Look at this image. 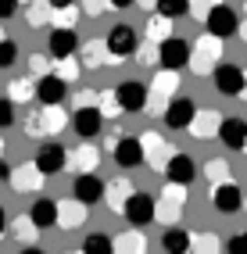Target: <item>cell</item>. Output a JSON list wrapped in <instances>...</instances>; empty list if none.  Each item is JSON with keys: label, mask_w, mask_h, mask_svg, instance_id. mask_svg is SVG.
<instances>
[{"label": "cell", "mask_w": 247, "mask_h": 254, "mask_svg": "<svg viewBox=\"0 0 247 254\" xmlns=\"http://www.w3.org/2000/svg\"><path fill=\"white\" fill-rule=\"evenodd\" d=\"M72 122V115L61 104H40L36 111L25 115V136H58Z\"/></svg>", "instance_id": "cell-1"}, {"label": "cell", "mask_w": 247, "mask_h": 254, "mask_svg": "<svg viewBox=\"0 0 247 254\" xmlns=\"http://www.w3.org/2000/svg\"><path fill=\"white\" fill-rule=\"evenodd\" d=\"M219 61H222V40L204 32V36H197V43L190 47V64L186 68H193V75H211Z\"/></svg>", "instance_id": "cell-2"}, {"label": "cell", "mask_w": 247, "mask_h": 254, "mask_svg": "<svg viewBox=\"0 0 247 254\" xmlns=\"http://www.w3.org/2000/svg\"><path fill=\"white\" fill-rule=\"evenodd\" d=\"M183 208H186V186H183V183H165V186H161V193H158L154 222L176 226L179 218H183Z\"/></svg>", "instance_id": "cell-3"}, {"label": "cell", "mask_w": 247, "mask_h": 254, "mask_svg": "<svg viewBox=\"0 0 247 254\" xmlns=\"http://www.w3.org/2000/svg\"><path fill=\"white\" fill-rule=\"evenodd\" d=\"M176 93H179V72H172V68L154 72V82L147 86V108H143V111L161 115L165 108H169V100H172Z\"/></svg>", "instance_id": "cell-4"}, {"label": "cell", "mask_w": 247, "mask_h": 254, "mask_svg": "<svg viewBox=\"0 0 247 254\" xmlns=\"http://www.w3.org/2000/svg\"><path fill=\"white\" fill-rule=\"evenodd\" d=\"M104 43H108L111 61H129V58H136L140 36H136V29H133V25H125V22H122V25H111V29H108Z\"/></svg>", "instance_id": "cell-5"}, {"label": "cell", "mask_w": 247, "mask_h": 254, "mask_svg": "<svg viewBox=\"0 0 247 254\" xmlns=\"http://www.w3.org/2000/svg\"><path fill=\"white\" fill-rule=\"evenodd\" d=\"M104 122H108V118L101 115V108L86 104V108H75L72 111V122L68 126H72V132H75L79 140H97L104 132Z\"/></svg>", "instance_id": "cell-6"}, {"label": "cell", "mask_w": 247, "mask_h": 254, "mask_svg": "<svg viewBox=\"0 0 247 254\" xmlns=\"http://www.w3.org/2000/svg\"><path fill=\"white\" fill-rule=\"evenodd\" d=\"M140 147H143V165L165 176V165H169V158L176 154L172 143L165 140L161 132H143V136H140Z\"/></svg>", "instance_id": "cell-7"}, {"label": "cell", "mask_w": 247, "mask_h": 254, "mask_svg": "<svg viewBox=\"0 0 247 254\" xmlns=\"http://www.w3.org/2000/svg\"><path fill=\"white\" fill-rule=\"evenodd\" d=\"M190 40H183V36H169L165 43H158V68H172V72H179V68H186L190 64Z\"/></svg>", "instance_id": "cell-8"}, {"label": "cell", "mask_w": 247, "mask_h": 254, "mask_svg": "<svg viewBox=\"0 0 247 254\" xmlns=\"http://www.w3.org/2000/svg\"><path fill=\"white\" fill-rule=\"evenodd\" d=\"M154 208H158V197L151 193H143V190H133V197L125 200V208H122V218L129 226H151L154 222Z\"/></svg>", "instance_id": "cell-9"}, {"label": "cell", "mask_w": 247, "mask_h": 254, "mask_svg": "<svg viewBox=\"0 0 247 254\" xmlns=\"http://www.w3.org/2000/svg\"><path fill=\"white\" fill-rule=\"evenodd\" d=\"M204 29L211 32V36H219V40H229V36H237V29H240V11L237 7H229L226 0L219 7H211V14L204 18Z\"/></svg>", "instance_id": "cell-10"}, {"label": "cell", "mask_w": 247, "mask_h": 254, "mask_svg": "<svg viewBox=\"0 0 247 254\" xmlns=\"http://www.w3.org/2000/svg\"><path fill=\"white\" fill-rule=\"evenodd\" d=\"M32 161L40 165L43 176H58V172H64V168H68V147L58 143V140L51 136V140L40 143V150H36V158H32Z\"/></svg>", "instance_id": "cell-11"}, {"label": "cell", "mask_w": 247, "mask_h": 254, "mask_svg": "<svg viewBox=\"0 0 247 254\" xmlns=\"http://www.w3.org/2000/svg\"><path fill=\"white\" fill-rule=\"evenodd\" d=\"M211 208L219 215H237L244 208V193H240V183L237 179H226L211 186Z\"/></svg>", "instance_id": "cell-12"}, {"label": "cell", "mask_w": 247, "mask_h": 254, "mask_svg": "<svg viewBox=\"0 0 247 254\" xmlns=\"http://www.w3.org/2000/svg\"><path fill=\"white\" fill-rule=\"evenodd\" d=\"M211 82L222 97H240L244 90V64H233V61H219L215 72H211Z\"/></svg>", "instance_id": "cell-13"}, {"label": "cell", "mask_w": 247, "mask_h": 254, "mask_svg": "<svg viewBox=\"0 0 247 254\" xmlns=\"http://www.w3.org/2000/svg\"><path fill=\"white\" fill-rule=\"evenodd\" d=\"M79 47H82V40H79V32H75V29H64V25H51V40H47V54H51L54 61L79 54Z\"/></svg>", "instance_id": "cell-14"}, {"label": "cell", "mask_w": 247, "mask_h": 254, "mask_svg": "<svg viewBox=\"0 0 247 254\" xmlns=\"http://www.w3.org/2000/svg\"><path fill=\"white\" fill-rule=\"evenodd\" d=\"M43 172H40V165L36 161H25V165H18V168H11V179H7V186L14 193H36V190H43Z\"/></svg>", "instance_id": "cell-15"}, {"label": "cell", "mask_w": 247, "mask_h": 254, "mask_svg": "<svg viewBox=\"0 0 247 254\" xmlns=\"http://www.w3.org/2000/svg\"><path fill=\"white\" fill-rule=\"evenodd\" d=\"M193 115H197V104L190 97H172L169 100V108L161 111V122L169 126V129H190V122H193Z\"/></svg>", "instance_id": "cell-16"}, {"label": "cell", "mask_w": 247, "mask_h": 254, "mask_svg": "<svg viewBox=\"0 0 247 254\" xmlns=\"http://www.w3.org/2000/svg\"><path fill=\"white\" fill-rule=\"evenodd\" d=\"M115 97H119V104H122L125 115H136V111L147 108V86H143L140 79H125V82H119V86H115Z\"/></svg>", "instance_id": "cell-17"}, {"label": "cell", "mask_w": 247, "mask_h": 254, "mask_svg": "<svg viewBox=\"0 0 247 254\" xmlns=\"http://www.w3.org/2000/svg\"><path fill=\"white\" fill-rule=\"evenodd\" d=\"M111 161L119 165V168H136V165H143V147H140V136H119V143H115L111 150Z\"/></svg>", "instance_id": "cell-18"}, {"label": "cell", "mask_w": 247, "mask_h": 254, "mask_svg": "<svg viewBox=\"0 0 247 254\" xmlns=\"http://www.w3.org/2000/svg\"><path fill=\"white\" fill-rule=\"evenodd\" d=\"M219 126H222V115L215 108H197L193 122H190V136L193 140H219Z\"/></svg>", "instance_id": "cell-19"}, {"label": "cell", "mask_w": 247, "mask_h": 254, "mask_svg": "<svg viewBox=\"0 0 247 254\" xmlns=\"http://www.w3.org/2000/svg\"><path fill=\"white\" fill-rule=\"evenodd\" d=\"M104 179L97 172H79L75 183H72V197H79L82 204H97V200H104Z\"/></svg>", "instance_id": "cell-20"}, {"label": "cell", "mask_w": 247, "mask_h": 254, "mask_svg": "<svg viewBox=\"0 0 247 254\" xmlns=\"http://www.w3.org/2000/svg\"><path fill=\"white\" fill-rule=\"evenodd\" d=\"M90 211V204H82L79 197H68V200H58V229H64V233H72V229H79L82 222H86V215Z\"/></svg>", "instance_id": "cell-21"}, {"label": "cell", "mask_w": 247, "mask_h": 254, "mask_svg": "<svg viewBox=\"0 0 247 254\" xmlns=\"http://www.w3.org/2000/svg\"><path fill=\"white\" fill-rule=\"evenodd\" d=\"M101 165V147H93V140H79L75 150H68V168L79 176V172H97Z\"/></svg>", "instance_id": "cell-22"}, {"label": "cell", "mask_w": 247, "mask_h": 254, "mask_svg": "<svg viewBox=\"0 0 247 254\" xmlns=\"http://www.w3.org/2000/svg\"><path fill=\"white\" fill-rule=\"evenodd\" d=\"M68 97V82H64L58 72H47L36 79V100L40 104H61Z\"/></svg>", "instance_id": "cell-23"}, {"label": "cell", "mask_w": 247, "mask_h": 254, "mask_svg": "<svg viewBox=\"0 0 247 254\" xmlns=\"http://www.w3.org/2000/svg\"><path fill=\"white\" fill-rule=\"evenodd\" d=\"M165 179L190 186V183L197 179V161H193L190 154H183V150H176V154L169 158V165H165Z\"/></svg>", "instance_id": "cell-24"}, {"label": "cell", "mask_w": 247, "mask_h": 254, "mask_svg": "<svg viewBox=\"0 0 247 254\" xmlns=\"http://www.w3.org/2000/svg\"><path fill=\"white\" fill-rule=\"evenodd\" d=\"M219 140H222L229 150H244V147H247V118H240V115L222 118V126H219Z\"/></svg>", "instance_id": "cell-25"}, {"label": "cell", "mask_w": 247, "mask_h": 254, "mask_svg": "<svg viewBox=\"0 0 247 254\" xmlns=\"http://www.w3.org/2000/svg\"><path fill=\"white\" fill-rule=\"evenodd\" d=\"M79 61H82V68H86V72H93V68H104V64H111L108 43H104V40H82V47H79Z\"/></svg>", "instance_id": "cell-26"}, {"label": "cell", "mask_w": 247, "mask_h": 254, "mask_svg": "<svg viewBox=\"0 0 247 254\" xmlns=\"http://www.w3.org/2000/svg\"><path fill=\"white\" fill-rule=\"evenodd\" d=\"M111 244H115V254H143L147 251V240H143L140 226H129L125 233H115Z\"/></svg>", "instance_id": "cell-27"}, {"label": "cell", "mask_w": 247, "mask_h": 254, "mask_svg": "<svg viewBox=\"0 0 247 254\" xmlns=\"http://www.w3.org/2000/svg\"><path fill=\"white\" fill-rule=\"evenodd\" d=\"M133 190H136V186L129 183V179H111V183L104 186V204H108L111 211L122 215V208H125V200L133 197Z\"/></svg>", "instance_id": "cell-28"}, {"label": "cell", "mask_w": 247, "mask_h": 254, "mask_svg": "<svg viewBox=\"0 0 247 254\" xmlns=\"http://www.w3.org/2000/svg\"><path fill=\"white\" fill-rule=\"evenodd\" d=\"M190 240H193V233H186L183 226H165L161 251H165V254H186V251H190Z\"/></svg>", "instance_id": "cell-29"}, {"label": "cell", "mask_w": 247, "mask_h": 254, "mask_svg": "<svg viewBox=\"0 0 247 254\" xmlns=\"http://www.w3.org/2000/svg\"><path fill=\"white\" fill-rule=\"evenodd\" d=\"M29 218L36 222L40 229H51L58 226V200L51 197H40V200H32V208H29Z\"/></svg>", "instance_id": "cell-30"}, {"label": "cell", "mask_w": 247, "mask_h": 254, "mask_svg": "<svg viewBox=\"0 0 247 254\" xmlns=\"http://www.w3.org/2000/svg\"><path fill=\"white\" fill-rule=\"evenodd\" d=\"M7 229H11V236H14V244H22V247H29V244L40 240V226L29 218V211H25V215H14V222H11Z\"/></svg>", "instance_id": "cell-31"}, {"label": "cell", "mask_w": 247, "mask_h": 254, "mask_svg": "<svg viewBox=\"0 0 247 254\" xmlns=\"http://www.w3.org/2000/svg\"><path fill=\"white\" fill-rule=\"evenodd\" d=\"M169 36H176L172 32V18H165V14H151L147 18V25H143V40H151V43H165Z\"/></svg>", "instance_id": "cell-32"}, {"label": "cell", "mask_w": 247, "mask_h": 254, "mask_svg": "<svg viewBox=\"0 0 247 254\" xmlns=\"http://www.w3.org/2000/svg\"><path fill=\"white\" fill-rule=\"evenodd\" d=\"M25 18H29V25H32V29H43V25H51V18H54V7L47 4V0H29Z\"/></svg>", "instance_id": "cell-33"}, {"label": "cell", "mask_w": 247, "mask_h": 254, "mask_svg": "<svg viewBox=\"0 0 247 254\" xmlns=\"http://www.w3.org/2000/svg\"><path fill=\"white\" fill-rule=\"evenodd\" d=\"M190 251L193 254H219V251H226V244L219 240V233H193Z\"/></svg>", "instance_id": "cell-34"}, {"label": "cell", "mask_w": 247, "mask_h": 254, "mask_svg": "<svg viewBox=\"0 0 247 254\" xmlns=\"http://www.w3.org/2000/svg\"><path fill=\"white\" fill-rule=\"evenodd\" d=\"M7 97L14 104H29V100H36V82L32 79H11L7 82Z\"/></svg>", "instance_id": "cell-35"}, {"label": "cell", "mask_w": 247, "mask_h": 254, "mask_svg": "<svg viewBox=\"0 0 247 254\" xmlns=\"http://www.w3.org/2000/svg\"><path fill=\"white\" fill-rule=\"evenodd\" d=\"M82 254H115V244L108 233H90L82 240Z\"/></svg>", "instance_id": "cell-36"}, {"label": "cell", "mask_w": 247, "mask_h": 254, "mask_svg": "<svg viewBox=\"0 0 247 254\" xmlns=\"http://www.w3.org/2000/svg\"><path fill=\"white\" fill-rule=\"evenodd\" d=\"M54 72L64 79V82H75L82 72H86V68H82V61H79V54H72V58H61V61H54Z\"/></svg>", "instance_id": "cell-37"}, {"label": "cell", "mask_w": 247, "mask_h": 254, "mask_svg": "<svg viewBox=\"0 0 247 254\" xmlns=\"http://www.w3.org/2000/svg\"><path fill=\"white\" fill-rule=\"evenodd\" d=\"M154 11L176 22V18H183V14H190V0H154Z\"/></svg>", "instance_id": "cell-38"}, {"label": "cell", "mask_w": 247, "mask_h": 254, "mask_svg": "<svg viewBox=\"0 0 247 254\" xmlns=\"http://www.w3.org/2000/svg\"><path fill=\"white\" fill-rule=\"evenodd\" d=\"M97 108H101L104 118H119V115H125L122 104H119V97H115V90H97Z\"/></svg>", "instance_id": "cell-39"}, {"label": "cell", "mask_w": 247, "mask_h": 254, "mask_svg": "<svg viewBox=\"0 0 247 254\" xmlns=\"http://www.w3.org/2000/svg\"><path fill=\"white\" fill-rule=\"evenodd\" d=\"M204 179L215 186V183H226V179H233V172H229V161L226 158H211L204 165Z\"/></svg>", "instance_id": "cell-40"}, {"label": "cell", "mask_w": 247, "mask_h": 254, "mask_svg": "<svg viewBox=\"0 0 247 254\" xmlns=\"http://www.w3.org/2000/svg\"><path fill=\"white\" fill-rule=\"evenodd\" d=\"M29 72L32 75H47V72H54V58L51 54H29Z\"/></svg>", "instance_id": "cell-41"}, {"label": "cell", "mask_w": 247, "mask_h": 254, "mask_svg": "<svg viewBox=\"0 0 247 254\" xmlns=\"http://www.w3.org/2000/svg\"><path fill=\"white\" fill-rule=\"evenodd\" d=\"M136 61L143 64V68H154V64H158V43L143 40V43L136 47Z\"/></svg>", "instance_id": "cell-42"}, {"label": "cell", "mask_w": 247, "mask_h": 254, "mask_svg": "<svg viewBox=\"0 0 247 254\" xmlns=\"http://www.w3.org/2000/svg\"><path fill=\"white\" fill-rule=\"evenodd\" d=\"M79 11H82V18H101V14L111 11L108 0H79Z\"/></svg>", "instance_id": "cell-43"}, {"label": "cell", "mask_w": 247, "mask_h": 254, "mask_svg": "<svg viewBox=\"0 0 247 254\" xmlns=\"http://www.w3.org/2000/svg\"><path fill=\"white\" fill-rule=\"evenodd\" d=\"M18 61V43H14L11 36L0 40V68H11V64Z\"/></svg>", "instance_id": "cell-44"}, {"label": "cell", "mask_w": 247, "mask_h": 254, "mask_svg": "<svg viewBox=\"0 0 247 254\" xmlns=\"http://www.w3.org/2000/svg\"><path fill=\"white\" fill-rule=\"evenodd\" d=\"M222 4V0H190V14H193V18H208V14H211V7H219Z\"/></svg>", "instance_id": "cell-45"}, {"label": "cell", "mask_w": 247, "mask_h": 254, "mask_svg": "<svg viewBox=\"0 0 247 254\" xmlns=\"http://www.w3.org/2000/svg\"><path fill=\"white\" fill-rule=\"evenodd\" d=\"M11 126H14V100L0 97V129H11Z\"/></svg>", "instance_id": "cell-46"}, {"label": "cell", "mask_w": 247, "mask_h": 254, "mask_svg": "<svg viewBox=\"0 0 247 254\" xmlns=\"http://www.w3.org/2000/svg\"><path fill=\"white\" fill-rule=\"evenodd\" d=\"M226 251L229 254H247V233H233L226 240Z\"/></svg>", "instance_id": "cell-47"}, {"label": "cell", "mask_w": 247, "mask_h": 254, "mask_svg": "<svg viewBox=\"0 0 247 254\" xmlns=\"http://www.w3.org/2000/svg\"><path fill=\"white\" fill-rule=\"evenodd\" d=\"M18 7H22V0H0V22L14 18V14H18Z\"/></svg>", "instance_id": "cell-48"}, {"label": "cell", "mask_w": 247, "mask_h": 254, "mask_svg": "<svg viewBox=\"0 0 247 254\" xmlns=\"http://www.w3.org/2000/svg\"><path fill=\"white\" fill-rule=\"evenodd\" d=\"M72 100H75V108H86V104H97V90H79V93H75Z\"/></svg>", "instance_id": "cell-49"}, {"label": "cell", "mask_w": 247, "mask_h": 254, "mask_svg": "<svg viewBox=\"0 0 247 254\" xmlns=\"http://www.w3.org/2000/svg\"><path fill=\"white\" fill-rule=\"evenodd\" d=\"M108 4H111L115 11H129V7H136V0H108Z\"/></svg>", "instance_id": "cell-50"}, {"label": "cell", "mask_w": 247, "mask_h": 254, "mask_svg": "<svg viewBox=\"0 0 247 254\" xmlns=\"http://www.w3.org/2000/svg\"><path fill=\"white\" fill-rule=\"evenodd\" d=\"M47 4H51L54 11H64V7H75L79 0H47Z\"/></svg>", "instance_id": "cell-51"}, {"label": "cell", "mask_w": 247, "mask_h": 254, "mask_svg": "<svg viewBox=\"0 0 247 254\" xmlns=\"http://www.w3.org/2000/svg\"><path fill=\"white\" fill-rule=\"evenodd\" d=\"M7 179H11V168H7L4 158H0V186H7Z\"/></svg>", "instance_id": "cell-52"}, {"label": "cell", "mask_w": 247, "mask_h": 254, "mask_svg": "<svg viewBox=\"0 0 247 254\" xmlns=\"http://www.w3.org/2000/svg\"><path fill=\"white\" fill-rule=\"evenodd\" d=\"M237 36L247 43V14H240V29H237Z\"/></svg>", "instance_id": "cell-53"}, {"label": "cell", "mask_w": 247, "mask_h": 254, "mask_svg": "<svg viewBox=\"0 0 247 254\" xmlns=\"http://www.w3.org/2000/svg\"><path fill=\"white\" fill-rule=\"evenodd\" d=\"M7 226H11V222H7V211H4V204H0V236L7 233Z\"/></svg>", "instance_id": "cell-54"}, {"label": "cell", "mask_w": 247, "mask_h": 254, "mask_svg": "<svg viewBox=\"0 0 247 254\" xmlns=\"http://www.w3.org/2000/svg\"><path fill=\"white\" fill-rule=\"evenodd\" d=\"M240 100H247V68H244V90H240Z\"/></svg>", "instance_id": "cell-55"}, {"label": "cell", "mask_w": 247, "mask_h": 254, "mask_svg": "<svg viewBox=\"0 0 247 254\" xmlns=\"http://www.w3.org/2000/svg\"><path fill=\"white\" fill-rule=\"evenodd\" d=\"M4 36H7V32H4V22H0V40H4Z\"/></svg>", "instance_id": "cell-56"}, {"label": "cell", "mask_w": 247, "mask_h": 254, "mask_svg": "<svg viewBox=\"0 0 247 254\" xmlns=\"http://www.w3.org/2000/svg\"><path fill=\"white\" fill-rule=\"evenodd\" d=\"M240 14H247V0H244V7H240Z\"/></svg>", "instance_id": "cell-57"}, {"label": "cell", "mask_w": 247, "mask_h": 254, "mask_svg": "<svg viewBox=\"0 0 247 254\" xmlns=\"http://www.w3.org/2000/svg\"><path fill=\"white\" fill-rule=\"evenodd\" d=\"M0 154H4V136H0Z\"/></svg>", "instance_id": "cell-58"}, {"label": "cell", "mask_w": 247, "mask_h": 254, "mask_svg": "<svg viewBox=\"0 0 247 254\" xmlns=\"http://www.w3.org/2000/svg\"><path fill=\"white\" fill-rule=\"evenodd\" d=\"M244 211H247V197H244Z\"/></svg>", "instance_id": "cell-59"}, {"label": "cell", "mask_w": 247, "mask_h": 254, "mask_svg": "<svg viewBox=\"0 0 247 254\" xmlns=\"http://www.w3.org/2000/svg\"><path fill=\"white\" fill-rule=\"evenodd\" d=\"M22 4H29V0H22Z\"/></svg>", "instance_id": "cell-60"}, {"label": "cell", "mask_w": 247, "mask_h": 254, "mask_svg": "<svg viewBox=\"0 0 247 254\" xmlns=\"http://www.w3.org/2000/svg\"><path fill=\"white\" fill-rule=\"evenodd\" d=\"M244 154H247V147H244Z\"/></svg>", "instance_id": "cell-61"}]
</instances>
